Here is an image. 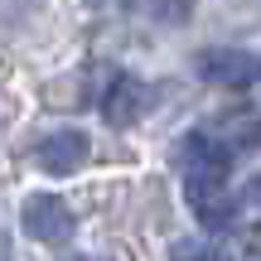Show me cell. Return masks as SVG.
<instances>
[{
  "label": "cell",
  "instance_id": "7c38bea8",
  "mask_svg": "<svg viewBox=\"0 0 261 261\" xmlns=\"http://www.w3.org/2000/svg\"><path fill=\"white\" fill-rule=\"evenodd\" d=\"M247 261H261V256H247Z\"/></svg>",
  "mask_w": 261,
  "mask_h": 261
},
{
  "label": "cell",
  "instance_id": "8992f818",
  "mask_svg": "<svg viewBox=\"0 0 261 261\" xmlns=\"http://www.w3.org/2000/svg\"><path fill=\"white\" fill-rule=\"evenodd\" d=\"M140 112H145V83L130 77V73L112 77V87L102 92V116L112 126H126V121H136Z\"/></svg>",
  "mask_w": 261,
  "mask_h": 261
},
{
  "label": "cell",
  "instance_id": "277c9868",
  "mask_svg": "<svg viewBox=\"0 0 261 261\" xmlns=\"http://www.w3.org/2000/svg\"><path fill=\"white\" fill-rule=\"evenodd\" d=\"M87 160V136L83 130H54L48 140H39L34 150V165L44 174H77Z\"/></svg>",
  "mask_w": 261,
  "mask_h": 261
},
{
  "label": "cell",
  "instance_id": "4fadbf2b",
  "mask_svg": "<svg viewBox=\"0 0 261 261\" xmlns=\"http://www.w3.org/2000/svg\"><path fill=\"white\" fill-rule=\"evenodd\" d=\"M256 73H261V68H256Z\"/></svg>",
  "mask_w": 261,
  "mask_h": 261
},
{
  "label": "cell",
  "instance_id": "7a4b0ae2",
  "mask_svg": "<svg viewBox=\"0 0 261 261\" xmlns=\"http://www.w3.org/2000/svg\"><path fill=\"white\" fill-rule=\"evenodd\" d=\"M184 194H189V208H194V218L203 227H232L237 223V198L223 189V179L218 174H189V184H184Z\"/></svg>",
  "mask_w": 261,
  "mask_h": 261
},
{
  "label": "cell",
  "instance_id": "52a82bcc",
  "mask_svg": "<svg viewBox=\"0 0 261 261\" xmlns=\"http://www.w3.org/2000/svg\"><path fill=\"white\" fill-rule=\"evenodd\" d=\"M208 136H218L227 150H252V145H261V116L256 112H227V116H218L213 126H203Z\"/></svg>",
  "mask_w": 261,
  "mask_h": 261
},
{
  "label": "cell",
  "instance_id": "6da1fadb",
  "mask_svg": "<svg viewBox=\"0 0 261 261\" xmlns=\"http://www.w3.org/2000/svg\"><path fill=\"white\" fill-rule=\"evenodd\" d=\"M24 232L34 237V242H44V247H63L68 237H73V208L63 203V198H54V194H29L24 198Z\"/></svg>",
  "mask_w": 261,
  "mask_h": 261
},
{
  "label": "cell",
  "instance_id": "5bb4252c",
  "mask_svg": "<svg viewBox=\"0 0 261 261\" xmlns=\"http://www.w3.org/2000/svg\"><path fill=\"white\" fill-rule=\"evenodd\" d=\"M83 261H87V256H83Z\"/></svg>",
  "mask_w": 261,
  "mask_h": 261
},
{
  "label": "cell",
  "instance_id": "8fae6325",
  "mask_svg": "<svg viewBox=\"0 0 261 261\" xmlns=\"http://www.w3.org/2000/svg\"><path fill=\"white\" fill-rule=\"evenodd\" d=\"M87 5H97V10H112V5H121V0H87Z\"/></svg>",
  "mask_w": 261,
  "mask_h": 261
},
{
  "label": "cell",
  "instance_id": "5b68a950",
  "mask_svg": "<svg viewBox=\"0 0 261 261\" xmlns=\"http://www.w3.org/2000/svg\"><path fill=\"white\" fill-rule=\"evenodd\" d=\"M179 155H184L189 174H218V179H227V165H232V150H227L218 136H208V130H194Z\"/></svg>",
  "mask_w": 261,
  "mask_h": 261
},
{
  "label": "cell",
  "instance_id": "3957f363",
  "mask_svg": "<svg viewBox=\"0 0 261 261\" xmlns=\"http://www.w3.org/2000/svg\"><path fill=\"white\" fill-rule=\"evenodd\" d=\"M194 68H198V77L213 83V87H247L256 77L252 54H242V48H203Z\"/></svg>",
  "mask_w": 261,
  "mask_h": 261
},
{
  "label": "cell",
  "instance_id": "30bf717a",
  "mask_svg": "<svg viewBox=\"0 0 261 261\" xmlns=\"http://www.w3.org/2000/svg\"><path fill=\"white\" fill-rule=\"evenodd\" d=\"M242 198H247V203H256V208H261V174H252V179H247V194H242Z\"/></svg>",
  "mask_w": 261,
  "mask_h": 261
},
{
  "label": "cell",
  "instance_id": "9c48e42d",
  "mask_svg": "<svg viewBox=\"0 0 261 261\" xmlns=\"http://www.w3.org/2000/svg\"><path fill=\"white\" fill-rule=\"evenodd\" d=\"M169 261H223V252L208 247V242H194V237H179L169 247Z\"/></svg>",
  "mask_w": 261,
  "mask_h": 261
},
{
  "label": "cell",
  "instance_id": "ba28073f",
  "mask_svg": "<svg viewBox=\"0 0 261 261\" xmlns=\"http://www.w3.org/2000/svg\"><path fill=\"white\" fill-rule=\"evenodd\" d=\"M145 5L150 19H160V24H184L189 15H194V0H140Z\"/></svg>",
  "mask_w": 261,
  "mask_h": 261
}]
</instances>
